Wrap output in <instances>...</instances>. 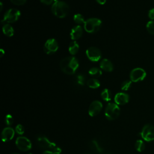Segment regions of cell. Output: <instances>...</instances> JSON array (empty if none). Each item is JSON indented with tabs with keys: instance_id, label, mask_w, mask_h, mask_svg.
<instances>
[{
	"instance_id": "cell-1",
	"label": "cell",
	"mask_w": 154,
	"mask_h": 154,
	"mask_svg": "<svg viewBox=\"0 0 154 154\" xmlns=\"http://www.w3.org/2000/svg\"><path fill=\"white\" fill-rule=\"evenodd\" d=\"M61 70L68 75H73L78 68L79 63L74 57H67L61 60L60 64Z\"/></svg>"
},
{
	"instance_id": "cell-2",
	"label": "cell",
	"mask_w": 154,
	"mask_h": 154,
	"mask_svg": "<svg viewBox=\"0 0 154 154\" xmlns=\"http://www.w3.org/2000/svg\"><path fill=\"white\" fill-rule=\"evenodd\" d=\"M38 147L44 151H51L55 154H60L61 149L45 136H38L36 139Z\"/></svg>"
},
{
	"instance_id": "cell-3",
	"label": "cell",
	"mask_w": 154,
	"mask_h": 154,
	"mask_svg": "<svg viewBox=\"0 0 154 154\" xmlns=\"http://www.w3.org/2000/svg\"><path fill=\"white\" fill-rule=\"evenodd\" d=\"M51 10L52 13L59 18H64L69 12V5L64 2H54L52 5Z\"/></svg>"
},
{
	"instance_id": "cell-4",
	"label": "cell",
	"mask_w": 154,
	"mask_h": 154,
	"mask_svg": "<svg viewBox=\"0 0 154 154\" xmlns=\"http://www.w3.org/2000/svg\"><path fill=\"white\" fill-rule=\"evenodd\" d=\"M102 21L97 18H90L85 20L84 25V29L88 33H94L99 31Z\"/></svg>"
},
{
	"instance_id": "cell-5",
	"label": "cell",
	"mask_w": 154,
	"mask_h": 154,
	"mask_svg": "<svg viewBox=\"0 0 154 154\" xmlns=\"http://www.w3.org/2000/svg\"><path fill=\"white\" fill-rule=\"evenodd\" d=\"M120 108L114 103H109L105 111V116L109 120H113L116 119L120 114Z\"/></svg>"
},
{
	"instance_id": "cell-6",
	"label": "cell",
	"mask_w": 154,
	"mask_h": 154,
	"mask_svg": "<svg viewBox=\"0 0 154 154\" xmlns=\"http://www.w3.org/2000/svg\"><path fill=\"white\" fill-rule=\"evenodd\" d=\"M20 16V12L16 8H11L7 10L2 20V23H13L17 21Z\"/></svg>"
},
{
	"instance_id": "cell-7",
	"label": "cell",
	"mask_w": 154,
	"mask_h": 154,
	"mask_svg": "<svg viewBox=\"0 0 154 154\" xmlns=\"http://www.w3.org/2000/svg\"><path fill=\"white\" fill-rule=\"evenodd\" d=\"M141 138L146 141H151L154 140V126L146 125L140 133Z\"/></svg>"
},
{
	"instance_id": "cell-8",
	"label": "cell",
	"mask_w": 154,
	"mask_h": 154,
	"mask_svg": "<svg viewBox=\"0 0 154 154\" xmlns=\"http://www.w3.org/2000/svg\"><path fill=\"white\" fill-rule=\"evenodd\" d=\"M16 145L21 151L26 152L31 149L32 144L29 139L25 137H19L16 140Z\"/></svg>"
},
{
	"instance_id": "cell-9",
	"label": "cell",
	"mask_w": 154,
	"mask_h": 154,
	"mask_svg": "<svg viewBox=\"0 0 154 154\" xmlns=\"http://www.w3.org/2000/svg\"><path fill=\"white\" fill-rule=\"evenodd\" d=\"M146 76V73L141 68H135L130 73L131 81L134 82L143 81Z\"/></svg>"
},
{
	"instance_id": "cell-10",
	"label": "cell",
	"mask_w": 154,
	"mask_h": 154,
	"mask_svg": "<svg viewBox=\"0 0 154 154\" xmlns=\"http://www.w3.org/2000/svg\"><path fill=\"white\" fill-rule=\"evenodd\" d=\"M43 49L46 54H52L58 49V43L55 39L49 38L45 42Z\"/></svg>"
},
{
	"instance_id": "cell-11",
	"label": "cell",
	"mask_w": 154,
	"mask_h": 154,
	"mask_svg": "<svg viewBox=\"0 0 154 154\" xmlns=\"http://www.w3.org/2000/svg\"><path fill=\"white\" fill-rule=\"evenodd\" d=\"M86 55L88 58L93 62L98 61L101 58V52L96 47H90L86 50Z\"/></svg>"
},
{
	"instance_id": "cell-12",
	"label": "cell",
	"mask_w": 154,
	"mask_h": 154,
	"mask_svg": "<svg viewBox=\"0 0 154 154\" xmlns=\"http://www.w3.org/2000/svg\"><path fill=\"white\" fill-rule=\"evenodd\" d=\"M102 103L99 100H94L90 104L88 108V114L94 117L97 116L102 110Z\"/></svg>"
},
{
	"instance_id": "cell-13",
	"label": "cell",
	"mask_w": 154,
	"mask_h": 154,
	"mask_svg": "<svg viewBox=\"0 0 154 154\" xmlns=\"http://www.w3.org/2000/svg\"><path fill=\"white\" fill-rule=\"evenodd\" d=\"M14 135V131L11 127L4 128L1 133V139L4 142L10 141Z\"/></svg>"
},
{
	"instance_id": "cell-14",
	"label": "cell",
	"mask_w": 154,
	"mask_h": 154,
	"mask_svg": "<svg viewBox=\"0 0 154 154\" xmlns=\"http://www.w3.org/2000/svg\"><path fill=\"white\" fill-rule=\"evenodd\" d=\"M129 95L125 93H118L114 96V101L117 105H123L129 101Z\"/></svg>"
},
{
	"instance_id": "cell-15",
	"label": "cell",
	"mask_w": 154,
	"mask_h": 154,
	"mask_svg": "<svg viewBox=\"0 0 154 154\" xmlns=\"http://www.w3.org/2000/svg\"><path fill=\"white\" fill-rule=\"evenodd\" d=\"M82 34V28L80 25L74 26L70 32V37L72 40H75L79 39Z\"/></svg>"
},
{
	"instance_id": "cell-16",
	"label": "cell",
	"mask_w": 154,
	"mask_h": 154,
	"mask_svg": "<svg viewBox=\"0 0 154 154\" xmlns=\"http://www.w3.org/2000/svg\"><path fill=\"white\" fill-rule=\"evenodd\" d=\"M100 68L106 72H111L113 70V64L111 61L108 59H103L100 63Z\"/></svg>"
},
{
	"instance_id": "cell-17",
	"label": "cell",
	"mask_w": 154,
	"mask_h": 154,
	"mask_svg": "<svg viewBox=\"0 0 154 154\" xmlns=\"http://www.w3.org/2000/svg\"><path fill=\"white\" fill-rule=\"evenodd\" d=\"M2 31L3 33L8 37H11L14 34V29L9 23H5L4 25L2 26Z\"/></svg>"
},
{
	"instance_id": "cell-18",
	"label": "cell",
	"mask_w": 154,
	"mask_h": 154,
	"mask_svg": "<svg viewBox=\"0 0 154 154\" xmlns=\"http://www.w3.org/2000/svg\"><path fill=\"white\" fill-rule=\"evenodd\" d=\"M79 45L76 41H72L69 46V51L70 54L72 55H74L77 54L79 51Z\"/></svg>"
},
{
	"instance_id": "cell-19",
	"label": "cell",
	"mask_w": 154,
	"mask_h": 154,
	"mask_svg": "<svg viewBox=\"0 0 154 154\" xmlns=\"http://www.w3.org/2000/svg\"><path fill=\"white\" fill-rule=\"evenodd\" d=\"M87 84L91 88H97L100 86V82L95 78H91L87 81Z\"/></svg>"
},
{
	"instance_id": "cell-20",
	"label": "cell",
	"mask_w": 154,
	"mask_h": 154,
	"mask_svg": "<svg viewBox=\"0 0 154 154\" xmlns=\"http://www.w3.org/2000/svg\"><path fill=\"white\" fill-rule=\"evenodd\" d=\"M90 146L93 150H95L96 152H97L98 153H102L103 152V149L100 147V146L99 144L97 141L94 140L90 141Z\"/></svg>"
},
{
	"instance_id": "cell-21",
	"label": "cell",
	"mask_w": 154,
	"mask_h": 154,
	"mask_svg": "<svg viewBox=\"0 0 154 154\" xmlns=\"http://www.w3.org/2000/svg\"><path fill=\"white\" fill-rule=\"evenodd\" d=\"M100 96H101V97L102 98V99L105 101L108 102L111 99V91L107 88H105L102 90V91L101 92Z\"/></svg>"
},
{
	"instance_id": "cell-22",
	"label": "cell",
	"mask_w": 154,
	"mask_h": 154,
	"mask_svg": "<svg viewBox=\"0 0 154 154\" xmlns=\"http://www.w3.org/2000/svg\"><path fill=\"white\" fill-rule=\"evenodd\" d=\"M88 73L93 77H99L101 76L102 75V71L101 70H100L99 68L97 67H92L91 68L89 71H88Z\"/></svg>"
},
{
	"instance_id": "cell-23",
	"label": "cell",
	"mask_w": 154,
	"mask_h": 154,
	"mask_svg": "<svg viewBox=\"0 0 154 154\" xmlns=\"http://www.w3.org/2000/svg\"><path fill=\"white\" fill-rule=\"evenodd\" d=\"M135 148L138 152H143L145 149V144L141 140H137L135 143Z\"/></svg>"
},
{
	"instance_id": "cell-24",
	"label": "cell",
	"mask_w": 154,
	"mask_h": 154,
	"mask_svg": "<svg viewBox=\"0 0 154 154\" xmlns=\"http://www.w3.org/2000/svg\"><path fill=\"white\" fill-rule=\"evenodd\" d=\"M73 20L78 24H84V23L85 22L84 17L81 14H75L73 16Z\"/></svg>"
},
{
	"instance_id": "cell-25",
	"label": "cell",
	"mask_w": 154,
	"mask_h": 154,
	"mask_svg": "<svg viewBox=\"0 0 154 154\" xmlns=\"http://www.w3.org/2000/svg\"><path fill=\"white\" fill-rule=\"evenodd\" d=\"M146 29L150 34L154 35V20H150L147 22L146 24Z\"/></svg>"
},
{
	"instance_id": "cell-26",
	"label": "cell",
	"mask_w": 154,
	"mask_h": 154,
	"mask_svg": "<svg viewBox=\"0 0 154 154\" xmlns=\"http://www.w3.org/2000/svg\"><path fill=\"white\" fill-rule=\"evenodd\" d=\"M75 79L76 81V82L80 85H84V83H85V78L81 74H78L77 75L75 78Z\"/></svg>"
},
{
	"instance_id": "cell-27",
	"label": "cell",
	"mask_w": 154,
	"mask_h": 154,
	"mask_svg": "<svg viewBox=\"0 0 154 154\" xmlns=\"http://www.w3.org/2000/svg\"><path fill=\"white\" fill-rule=\"evenodd\" d=\"M131 82H132V81H129V80H126V81H123L121 85L122 90H124V91H126V90H129V88L131 86Z\"/></svg>"
},
{
	"instance_id": "cell-28",
	"label": "cell",
	"mask_w": 154,
	"mask_h": 154,
	"mask_svg": "<svg viewBox=\"0 0 154 154\" xmlns=\"http://www.w3.org/2000/svg\"><path fill=\"white\" fill-rule=\"evenodd\" d=\"M5 123L7 125H11L13 123V118L10 114H8L5 117Z\"/></svg>"
},
{
	"instance_id": "cell-29",
	"label": "cell",
	"mask_w": 154,
	"mask_h": 154,
	"mask_svg": "<svg viewBox=\"0 0 154 154\" xmlns=\"http://www.w3.org/2000/svg\"><path fill=\"white\" fill-rule=\"evenodd\" d=\"M15 131L17 134L19 135H22L24 133V127L22 125L19 124L16 126Z\"/></svg>"
},
{
	"instance_id": "cell-30",
	"label": "cell",
	"mask_w": 154,
	"mask_h": 154,
	"mask_svg": "<svg viewBox=\"0 0 154 154\" xmlns=\"http://www.w3.org/2000/svg\"><path fill=\"white\" fill-rule=\"evenodd\" d=\"M11 2L14 4V5H23L24 4L26 0H10Z\"/></svg>"
},
{
	"instance_id": "cell-31",
	"label": "cell",
	"mask_w": 154,
	"mask_h": 154,
	"mask_svg": "<svg viewBox=\"0 0 154 154\" xmlns=\"http://www.w3.org/2000/svg\"><path fill=\"white\" fill-rule=\"evenodd\" d=\"M148 16H149V17L152 20H154V8L150 9V10L149 11Z\"/></svg>"
},
{
	"instance_id": "cell-32",
	"label": "cell",
	"mask_w": 154,
	"mask_h": 154,
	"mask_svg": "<svg viewBox=\"0 0 154 154\" xmlns=\"http://www.w3.org/2000/svg\"><path fill=\"white\" fill-rule=\"evenodd\" d=\"M54 0H40V2L46 5H50L52 3Z\"/></svg>"
},
{
	"instance_id": "cell-33",
	"label": "cell",
	"mask_w": 154,
	"mask_h": 154,
	"mask_svg": "<svg viewBox=\"0 0 154 154\" xmlns=\"http://www.w3.org/2000/svg\"><path fill=\"white\" fill-rule=\"evenodd\" d=\"M96 1H97L99 4L103 5V4H104L106 2V0H96Z\"/></svg>"
},
{
	"instance_id": "cell-34",
	"label": "cell",
	"mask_w": 154,
	"mask_h": 154,
	"mask_svg": "<svg viewBox=\"0 0 154 154\" xmlns=\"http://www.w3.org/2000/svg\"><path fill=\"white\" fill-rule=\"evenodd\" d=\"M42 154H55L54 153H53L51 151H44Z\"/></svg>"
},
{
	"instance_id": "cell-35",
	"label": "cell",
	"mask_w": 154,
	"mask_h": 154,
	"mask_svg": "<svg viewBox=\"0 0 154 154\" xmlns=\"http://www.w3.org/2000/svg\"><path fill=\"white\" fill-rule=\"evenodd\" d=\"M0 52H1V57H2L3 55H4V54L5 52H4V51H3V49H1Z\"/></svg>"
},
{
	"instance_id": "cell-36",
	"label": "cell",
	"mask_w": 154,
	"mask_h": 154,
	"mask_svg": "<svg viewBox=\"0 0 154 154\" xmlns=\"http://www.w3.org/2000/svg\"><path fill=\"white\" fill-rule=\"evenodd\" d=\"M0 4H1V10H2V2H1Z\"/></svg>"
},
{
	"instance_id": "cell-37",
	"label": "cell",
	"mask_w": 154,
	"mask_h": 154,
	"mask_svg": "<svg viewBox=\"0 0 154 154\" xmlns=\"http://www.w3.org/2000/svg\"><path fill=\"white\" fill-rule=\"evenodd\" d=\"M54 2H57V1H59L60 0H54Z\"/></svg>"
},
{
	"instance_id": "cell-38",
	"label": "cell",
	"mask_w": 154,
	"mask_h": 154,
	"mask_svg": "<svg viewBox=\"0 0 154 154\" xmlns=\"http://www.w3.org/2000/svg\"><path fill=\"white\" fill-rule=\"evenodd\" d=\"M106 154H111V153H106Z\"/></svg>"
},
{
	"instance_id": "cell-39",
	"label": "cell",
	"mask_w": 154,
	"mask_h": 154,
	"mask_svg": "<svg viewBox=\"0 0 154 154\" xmlns=\"http://www.w3.org/2000/svg\"><path fill=\"white\" fill-rule=\"evenodd\" d=\"M27 154H32V153H27Z\"/></svg>"
},
{
	"instance_id": "cell-40",
	"label": "cell",
	"mask_w": 154,
	"mask_h": 154,
	"mask_svg": "<svg viewBox=\"0 0 154 154\" xmlns=\"http://www.w3.org/2000/svg\"><path fill=\"white\" fill-rule=\"evenodd\" d=\"M12 154H18V153H12Z\"/></svg>"
}]
</instances>
